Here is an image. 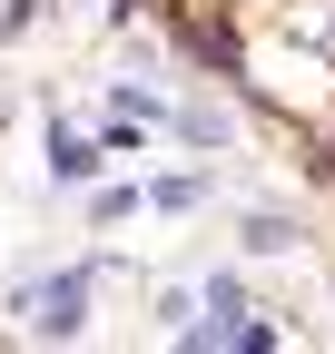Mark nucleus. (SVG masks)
<instances>
[{
    "instance_id": "f03ea898",
    "label": "nucleus",
    "mask_w": 335,
    "mask_h": 354,
    "mask_svg": "<svg viewBox=\"0 0 335 354\" xmlns=\"http://www.w3.org/2000/svg\"><path fill=\"white\" fill-rule=\"evenodd\" d=\"M197 344H266V325H257V315H246V305L217 286V325H197Z\"/></svg>"
},
{
    "instance_id": "7ed1b4c3",
    "label": "nucleus",
    "mask_w": 335,
    "mask_h": 354,
    "mask_svg": "<svg viewBox=\"0 0 335 354\" xmlns=\"http://www.w3.org/2000/svg\"><path fill=\"white\" fill-rule=\"evenodd\" d=\"M246 246H257V256H286V246H296V227H286V216H246Z\"/></svg>"
},
{
    "instance_id": "f257e3e1",
    "label": "nucleus",
    "mask_w": 335,
    "mask_h": 354,
    "mask_svg": "<svg viewBox=\"0 0 335 354\" xmlns=\"http://www.w3.org/2000/svg\"><path fill=\"white\" fill-rule=\"evenodd\" d=\"M79 305H89V276H60L39 295V335H79Z\"/></svg>"
}]
</instances>
